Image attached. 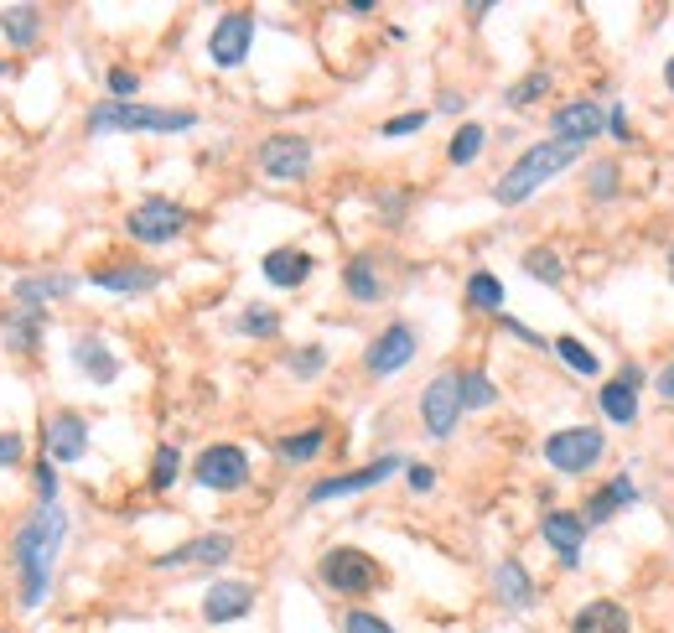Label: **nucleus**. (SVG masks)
<instances>
[{"mask_svg": "<svg viewBox=\"0 0 674 633\" xmlns=\"http://www.w3.org/2000/svg\"><path fill=\"white\" fill-rule=\"evenodd\" d=\"M519 265H524V276H535L539 286H560V280H566V260H560L550 244L524 250V255H519Z\"/></svg>", "mask_w": 674, "mask_h": 633, "instance_id": "obj_30", "label": "nucleus"}, {"mask_svg": "<svg viewBox=\"0 0 674 633\" xmlns=\"http://www.w3.org/2000/svg\"><path fill=\"white\" fill-rule=\"evenodd\" d=\"M431 125V110H410V115H395L379 125V136L384 140H399V136H416V130H426Z\"/></svg>", "mask_w": 674, "mask_h": 633, "instance_id": "obj_40", "label": "nucleus"}, {"mask_svg": "<svg viewBox=\"0 0 674 633\" xmlns=\"http://www.w3.org/2000/svg\"><path fill=\"white\" fill-rule=\"evenodd\" d=\"M193 483L208 488V494H239L249 483V452L234 447V441H213L202 447L198 462H193Z\"/></svg>", "mask_w": 674, "mask_h": 633, "instance_id": "obj_8", "label": "nucleus"}, {"mask_svg": "<svg viewBox=\"0 0 674 633\" xmlns=\"http://www.w3.org/2000/svg\"><path fill=\"white\" fill-rule=\"evenodd\" d=\"M11 73H16V62H5V58H0V79H11Z\"/></svg>", "mask_w": 674, "mask_h": 633, "instance_id": "obj_52", "label": "nucleus"}, {"mask_svg": "<svg viewBox=\"0 0 674 633\" xmlns=\"http://www.w3.org/2000/svg\"><path fill=\"white\" fill-rule=\"evenodd\" d=\"M576 157H581V146H571V140H539V146H530V151H524V157H519L514 166L493 182V203L498 208H519V203H530L545 182H556L560 172H571Z\"/></svg>", "mask_w": 674, "mask_h": 633, "instance_id": "obj_3", "label": "nucleus"}, {"mask_svg": "<svg viewBox=\"0 0 674 633\" xmlns=\"http://www.w3.org/2000/svg\"><path fill=\"white\" fill-rule=\"evenodd\" d=\"M405 483H410V494H431V488H437V468H426V462H405Z\"/></svg>", "mask_w": 674, "mask_h": 633, "instance_id": "obj_45", "label": "nucleus"}, {"mask_svg": "<svg viewBox=\"0 0 674 633\" xmlns=\"http://www.w3.org/2000/svg\"><path fill=\"white\" fill-rule=\"evenodd\" d=\"M89 136H182V130H198V110H177V104H119L104 100L83 115Z\"/></svg>", "mask_w": 674, "mask_h": 633, "instance_id": "obj_2", "label": "nucleus"}, {"mask_svg": "<svg viewBox=\"0 0 674 633\" xmlns=\"http://www.w3.org/2000/svg\"><path fill=\"white\" fill-rule=\"evenodd\" d=\"M654 390H659V395H664V400H674V364H670V369H664V375L654 379Z\"/></svg>", "mask_w": 674, "mask_h": 633, "instance_id": "obj_50", "label": "nucleus"}, {"mask_svg": "<svg viewBox=\"0 0 674 633\" xmlns=\"http://www.w3.org/2000/svg\"><path fill=\"white\" fill-rule=\"evenodd\" d=\"M462 416L467 411H462V379H456V369H441V375L426 379V390H420V426H426V436L431 441H452Z\"/></svg>", "mask_w": 674, "mask_h": 633, "instance_id": "obj_7", "label": "nucleus"}, {"mask_svg": "<svg viewBox=\"0 0 674 633\" xmlns=\"http://www.w3.org/2000/svg\"><path fill=\"white\" fill-rule=\"evenodd\" d=\"M42 457H53L58 468L83 462L89 457V421L79 411H53L47 426H42Z\"/></svg>", "mask_w": 674, "mask_h": 633, "instance_id": "obj_14", "label": "nucleus"}, {"mask_svg": "<svg viewBox=\"0 0 674 633\" xmlns=\"http://www.w3.org/2000/svg\"><path fill=\"white\" fill-rule=\"evenodd\" d=\"M229 561H234V534L208 530V534L182 540L177 551H161L151 566L156 572H213V566H229Z\"/></svg>", "mask_w": 674, "mask_h": 633, "instance_id": "obj_12", "label": "nucleus"}, {"mask_svg": "<svg viewBox=\"0 0 674 633\" xmlns=\"http://www.w3.org/2000/svg\"><path fill=\"white\" fill-rule=\"evenodd\" d=\"M32 483H37V504H62L58 498V462H53V457H37V462H32Z\"/></svg>", "mask_w": 674, "mask_h": 633, "instance_id": "obj_39", "label": "nucleus"}, {"mask_svg": "<svg viewBox=\"0 0 674 633\" xmlns=\"http://www.w3.org/2000/svg\"><path fill=\"white\" fill-rule=\"evenodd\" d=\"M607 130V110L592 100H571L560 104L556 115H550V140H571V146H586Z\"/></svg>", "mask_w": 674, "mask_h": 633, "instance_id": "obj_18", "label": "nucleus"}, {"mask_svg": "<svg viewBox=\"0 0 674 633\" xmlns=\"http://www.w3.org/2000/svg\"><path fill=\"white\" fill-rule=\"evenodd\" d=\"M68 358H73V369H79L89 384H115L119 379V354L104 343L100 333H73V343H68Z\"/></svg>", "mask_w": 674, "mask_h": 633, "instance_id": "obj_17", "label": "nucleus"}, {"mask_svg": "<svg viewBox=\"0 0 674 633\" xmlns=\"http://www.w3.org/2000/svg\"><path fill=\"white\" fill-rule=\"evenodd\" d=\"M187 223H193V214L177 198H161L156 193V198H140L125 214V234L136 239V244H146V250H161V244H177L187 234Z\"/></svg>", "mask_w": 674, "mask_h": 633, "instance_id": "obj_5", "label": "nucleus"}, {"mask_svg": "<svg viewBox=\"0 0 674 633\" xmlns=\"http://www.w3.org/2000/svg\"><path fill=\"white\" fill-rule=\"evenodd\" d=\"M317 576H322V587L337 597H369L384 582L379 561L363 545H333V551H322Z\"/></svg>", "mask_w": 674, "mask_h": 633, "instance_id": "obj_4", "label": "nucleus"}, {"mask_svg": "<svg viewBox=\"0 0 674 633\" xmlns=\"http://www.w3.org/2000/svg\"><path fill=\"white\" fill-rule=\"evenodd\" d=\"M255 582H239V576H223L202 592V623L208 629H223V623H239V618L255 613Z\"/></svg>", "mask_w": 674, "mask_h": 633, "instance_id": "obj_15", "label": "nucleus"}, {"mask_svg": "<svg viewBox=\"0 0 674 633\" xmlns=\"http://www.w3.org/2000/svg\"><path fill=\"white\" fill-rule=\"evenodd\" d=\"M550 83H556V73H550V68H539V73H524V79H519L514 89L503 94V104H509V110H524V104L545 100V94H550Z\"/></svg>", "mask_w": 674, "mask_h": 633, "instance_id": "obj_36", "label": "nucleus"}, {"mask_svg": "<svg viewBox=\"0 0 674 633\" xmlns=\"http://www.w3.org/2000/svg\"><path fill=\"white\" fill-rule=\"evenodd\" d=\"M670 276H674V250H670Z\"/></svg>", "mask_w": 674, "mask_h": 633, "instance_id": "obj_53", "label": "nucleus"}, {"mask_svg": "<svg viewBox=\"0 0 674 633\" xmlns=\"http://www.w3.org/2000/svg\"><path fill=\"white\" fill-rule=\"evenodd\" d=\"M312 271H317V260L306 255L301 244H280V250H270V255L259 260V276L270 280L276 291H297V286H306Z\"/></svg>", "mask_w": 674, "mask_h": 633, "instance_id": "obj_21", "label": "nucleus"}, {"mask_svg": "<svg viewBox=\"0 0 674 633\" xmlns=\"http://www.w3.org/2000/svg\"><path fill=\"white\" fill-rule=\"evenodd\" d=\"M602 457H607V436L596 431V426H566V431L545 436V462L566 477L592 473Z\"/></svg>", "mask_w": 674, "mask_h": 633, "instance_id": "obj_6", "label": "nucleus"}, {"mask_svg": "<svg viewBox=\"0 0 674 633\" xmlns=\"http://www.w3.org/2000/svg\"><path fill=\"white\" fill-rule=\"evenodd\" d=\"M462 411H488L498 400V384L488 379V369H462Z\"/></svg>", "mask_w": 674, "mask_h": 633, "instance_id": "obj_35", "label": "nucleus"}, {"mask_svg": "<svg viewBox=\"0 0 674 633\" xmlns=\"http://www.w3.org/2000/svg\"><path fill=\"white\" fill-rule=\"evenodd\" d=\"M586 193H592L596 203H607L617 193V166L613 161H596L592 172H586Z\"/></svg>", "mask_w": 674, "mask_h": 633, "instance_id": "obj_41", "label": "nucleus"}, {"mask_svg": "<svg viewBox=\"0 0 674 633\" xmlns=\"http://www.w3.org/2000/svg\"><path fill=\"white\" fill-rule=\"evenodd\" d=\"M249 47H255V16H249V11H223L219 26L208 32V58H213V68H223V73L244 68Z\"/></svg>", "mask_w": 674, "mask_h": 633, "instance_id": "obj_13", "label": "nucleus"}, {"mask_svg": "<svg viewBox=\"0 0 674 633\" xmlns=\"http://www.w3.org/2000/svg\"><path fill=\"white\" fill-rule=\"evenodd\" d=\"M395 473H405V457H374V462H363V468H353V473H333L322 477V483H312L306 488V504H333V498H353V494H369V488H379V483H390Z\"/></svg>", "mask_w": 674, "mask_h": 633, "instance_id": "obj_11", "label": "nucleus"}, {"mask_svg": "<svg viewBox=\"0 0 674 633\" xmlns=\"http://www.w3.org/2000/svg\"><path fill=\"white\" fill-rule=\"evenodd\" d=\"M462 104H467V100H462V94H456V89H446V94H441V100H437V110H446V115H456V110H462Z\"/></svg>", "mask_w": 674, "mask_h": 633, "instance_id": "obj_49", "label": "nucleus"}, {"mask_svg": "<svg viewBox=\"0 0 674 633\" xmlns=\"http://www.w3.org/2000/svg\"><path fill=\"white\" fill-rule=\"evenodd\" d=\"M177 477H182V447L177 441H156V452H151V494L177 488Z\"/></svg>", "mask_w": 674, "mask_h": 633, "instance_id": "obj_32", "label": "nucleus"}, {"mask_svg": "<svg viewBox=\"0 0 674 633\" xmlns=\"http://www.w3.org/2000/svg\"><path fill=\"white\" fill-rule=\"evenodd\" d=\"M73 291H79V276H68V271H42V276L11 280V301L16 307H37V312H47L53 301H68Z\"/></svg>", "mask_w": 674, "mask_h": 633, "instance_id": "obj_20", "label": "nucleus"}, {"mask_svg": "<svg viewBox=\"0 0 674 633\" xmlns=\"http://www.w3.org/2000/svg\"><path fill=\"white\" fill-rule=\"evenodd\" d=\"M68 540V509L62 504H37L11 534V566L21 582V613H37L53 592V566Z\"/></svg>", "mask_w": 674, "mask_h": 633, "instance_id": "obj_1", "label": "nucleus"}, {"mask_svg": "<svg viewBox=\"0 0 674 633\" xmlns=\"http://www.w3.org/2000/svg\"><path fill=\"white\" fill-rule=\"evenodd\" d=\"M483 146H488V130H483L477 119H467V125H456L452 146H446V161H452V166H473V161L483 157Z\"/></svg>", "mask_w": 674, "mask_h": 633, "instance_id": "obj_34", "label": "nucleus"}, {"mask_svg": "<svg viewBox=\"0 0 674 633\" xmlns=\"http://www.w3.org/2000/svg\"><path fill=\"white\" fill-rule=\"evenodd\" d=\"M416 354H420L416 327H410V322H390V327L363 348V375L369 379H395V375H405V369L416 364Z\"/></svg>", "mask_w": 674, "mask_h": 633, "instance_id": "obj_9", "label": "nucleus"}, {"mask_svg": "<svg viewBox=\"0 0 674 633\" xmlns=\"http://www.w3.org/2000/svg\"><path fill=\"white\" fill-rule=\"evenodd\" d=\"M503 322V333H514L519 343H530V348H545V337L535 333V327H524V322H514V316H498Z\"/></svg>", "mask_w": 674, "mask_h": 633, "instance_id": "obj_46", "label": "nucleus"}, {"mask_svg": "<svg viewBox=\"0 0 674 633\" xmlns=\"http://www.w3.org/2000/svg\"><path fill=\"white\" fill-rule=\"evenodd\" d=\"M539 534H545V545L560 555L566 572L581 566V545H586V519L581 515H571V509H550V515L539 519Z\"/></svg>", "mask_w": 674, "mask_h": 633, "instance_id": "obj_19", "label": "nucleus"}, {"mask_svg": "<svg viewBox=\"0 0 674 633\" xmlns=\"http://www.w3.org/2000/svg\"><path fill=\"white\" fill-rule=\"evenodd\" d=\"M286 369L297 379H322L327 375V348H322V343H306V348H297V354L286 358Z\"/></svg>", "mask_w": 674, "mask_h": 633, "instance_id": "obj_38", "label": "nucleus"}, {"mask_svg": "<svg viewBox=\"0 0 674 633\" xmlns=\"http://www.w3.org/2000/svg\"><path fill=\"white\" fill-rule=\"evenodd\" d=\"M89 286H100L109 297H146L161 286L156 265H140V260H109V265H94L89 271Z\"/></svg>", "mask_w": 674, "mask_h": 633, "instance_id": "obj_16", "label": "nucleus"}, {"mask_svg": "<svg viewBox=\"0 0 674 633\" xmlns=\"http://www.w3.org/2000/svg\"><path fill=\"white\" fill-rule=\"evenodd\" d=\"M21 462H26V436L16 426H5L0 431V468H21Z\"/></svg>", "mask_w": 674, "mask_h": 633, "instance_id": "obj_44", "label": "nucleus"}, {"mask_svg": "<svg viewBox=\"0 0 674 633\" xmlns=\"http://www.w3.org/2000/svg\"><path fill=\"white\" fill-rule=\"evenodd\" d=\"M638 498V488H634V477L623 473V477H613L602 494H592L586 498V509H581V519H586V530H596V525H607V519L617 515V509H628Z\"/></svg>", "mask_w": 674, "mask_h": 633, "instance_id": "obj_27", "label": "nucleus"}, {"mask_svg": "<svg viewBox=\"0 0 674 633\" xmlns=\"http://www.w3.org/2000/svg\"><path fill=\"white\" fill-rule=\"evenodd\" d=\"M42 333H47V312H37V307H11V312L0 316V337L21 358L42 354Z\"/></svg>", "mask_w": 674, "mask_h": 633, "instance_id": "obj_22", "label": "nucleus"}, {"mask_svg": "<svg viewBox=\"0 0 674 633\" xmlns=\"http://www.w3.org/2000/svg\"><path fill=\"white\" fill-rule=\"evenodd\" d=\"M493 597L509 608V613H530V608H535V582H530V566H524V561H498V566H493Z\"/></svg>", "mask_w": 674, "mask_h": 633, "instance_id": "obj_23", "label": "nucleus"}, {"mask_svg": "<svg viewBox=\"0 0 674 633\" xmlns=\"http://www.w3.org/2000/svg\"><path fill=\"white\" fill-rule=\"evenodd\" d=\"M571 633H634V618H628V608L613 602V597H592V602L576 608Z\"/></svg>", "mask_w": 674, "mask_h": 633, "instance_id": "obj_24", "label": "nucleus"}, {"mask_svg": "<svg viewBox=\"0 0 674 633\" xmlns=\"http://www.w3.org/2000/svg\"><path fill=\"white\" fill-rule=\"evenodd\" d=\"M276 447L280 462H291V468H301V462H317L322 452H327V426H301V431H286L270 441Z\"/></svg>", "mask_w": 674, "mask_h": 633, "instance_id": "obj_28", "label": "nucleus"}, {"mask_svg": "<svg viewBox=\"0 0 674 633\" xmlns=\"http://www.w3.org/2000/svg\"><path fill=\"white\" fill-rule=\"evenodd\" d=\"M136 94H140V73H136V68H109V100L130 104Z\"/></svg>", "mask_w": 674, "mask_h": 633, "instance_id": "obj_43", "label": "nucleus"}, {"mask_svg": "<svg viewBox=\"0 0 674 633\" xmlns=\"http://www.w3.org/2000/svg\"><path fill=\"white\" fill-rule=\"evenodd\" d=\"M607 130H613L617 140H628V115H623V104H613V110H607Z\"/></svg>", "mask_w": 674, "mask_h": 633, "instance_id": "obj_47", "label": "nucleus"}, {"mask_svg": "<svg viewBox=\"0 0 674 633\" xmlns=\"http://www.w3.org/2000/svg\"><path fill=\"white\" fill-rule=\"evenodd\" d=\"M617 379H623L628 390H638V384H643V369H638V364H623V369H617Z\"/></svg>", "mask_w": 674, "mask_h": 633, "instance_id": "obj_48", "label": "nucleus"}, {"mask_svg": "<svg viewBox=\"0 0 674 633\" xmlns=\"http://www.w3.org/2000/svg\"><path fill=\"white\" fill-rule=\"evenodd\" d=\"M550 348H556V358L566 364V369H571V375H581V379H596V375H602V358H596L592 348L581 343V337L566 333V337H556Z\"/></svg>", "mask_w": 674, "mask_h": 633, "instance_id": "obj_31", "label": "nucleus"}, {"mask_svg": "<svg viewBox=\"0 0 674 633\" xmlns=\"http://www.w3.org/2000/svg\"><path fill=\"white\" fill-rule=\"evenodd\" d=\"M259 172L270 182H306V172H312V161H317V151H312V140L306 136H291V130H276V136L259 140Z\"/></svg>", "mask_w": 674, "mask_h": 633, "instance_id": "obj_10", "label": "nucleus"}, {"mask_svg": "<svg viewBox=\"0 0 674 633\" xmlns=\"http://www.w3.org/2000/svg\"><path fill=\"white\" fill-rule=\"evenodd\" d=\"M342 633H395V629L379 613H369V608H348V613H342Z\"/></svg>", "mask_w": 674, "mask_h": 633, "instance_id": "obj_42", "label": "nucleus"}, {"mask_svg": "<svg viewBox=\"0 0 674 633\" xmlns=\"http://www.w3.org/2000/svg\"><path fill=\"white\" fill-rule=\"evenodd\" d=\"M0 37L11 42L16 53L42 42V5H0Z\"/></svg>", "mask_w": 674, "mask_h": 633, "instance_id": "obj_26", "label": "nucleus"}, {"mask_svg": "<svg viewBox=\"0 0 674 633\" xmlns=\"http://www.w3.org/2000/svg\"><path fill=\"white\" fill-rule=\"evenodd\" d=\"M342 291L358 301V307H374L384 301V276H379V260L374 255H353L342 265Z\"/></svg>", "mask_w": 674, "mask_h": 633, "instance_id": "obj_25", "label": "nucleus"}, {"mask_svg": "<svg viewBox=\"0 0 674 633\" xmlns=\"http://www.w3.org/2000/svg\"><path fill=\"white\" fill-rule=\"evenodd\" d=\"M467 307L503 316V280H498L493 271H473V276H467Z\"/></svg>", "mask_w": 674, "mask_h": 633, "instance_id": "obj_33", "label": "nucleus"}, {"mask_svg": "<svg viewBox=\"0 0 674 633\" xmlns=\"http://www.w3.org/2000/svg\"><path fill=\"white\" fill-rule=\"evenodd\" d=\"M234 327L244 337H276L280 333V312L276 307H265V301H255V307H244V312H239Z\"/></svg>", "mask_w": 674, "mask_h": 633, "instance_id": "obj_37", "label": "nucleus"}, {"mask_svg": "<svg viewBox=\"0 0 674 633\" xmlns=\"http://www.w3.org/2000/svg\"><path fill=\"white\" fill-rule=\"evenodd\" d=\"M596 405H602V416L613 421V426H634L638 421V390H628L623 379H607L596 390Z\"/></svg>", "mask_w": 674, "mask_h": 633, "instance_id": "obj_29", "label": "nucleus"}, {"mask_svg": "<svg viewBox=\"0 0 674 633\" xmlns=\"http://www.w3.org/2000/svg\"><path fill=\"white\" fill-rule=\"evenodd\" d=\"M664 83H670V94H674V58L664 62Z\"/></svg>", "mask_w": 674, "mask_h": 633, "instance_id": "obj_51", "label": "nucleus"}]
</instances>
